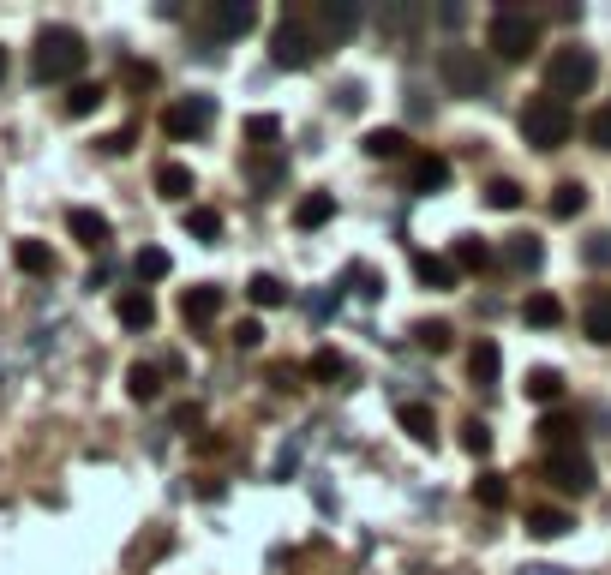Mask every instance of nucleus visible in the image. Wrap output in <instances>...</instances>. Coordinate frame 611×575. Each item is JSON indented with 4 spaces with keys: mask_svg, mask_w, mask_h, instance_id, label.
I'll use <instances>...</instances> for the list:
<instances>
[{
    "mask_svg": "<svg viewBox=\"0 0 611 575\" xmlns=\"http://www.w3.org/2000/svg\"><path fill=\"white\" fill-rule=\"evenodd\" d=\"M450 264H456V276H462V270H486V264H492V246H486L480 234H462L456 252H450Z\"/></svg>",
    "mask_w": 611,
    "mask_h": 575,
    "instance_id": "b1692460",
    "label": "nucleus"
},
{
    "mask_svg": "<svg viewBox=\"0 0 611 575\" xmlns=\"http://www.w3.org/2000/svg\"><path fill=\"white\" fill-rule=\"evenodd\" d=\"M438 78H444V90H450V96H486V90H492L486 54H480V48H462V42L438 54Z\"/></svg>",
    "mask_w": 611,
    "mask_h": 575,
    "instance_id": "423d86ee",
    "label": "nucleus"
},
{
    "mask_svg": "<svg viewBox=\"0 0 611 575\" xmlns=\"http://www.w3.org/2000/svg\"><path fill=\"white\" fill-rule=\"evenodd\" d=\"M582 330H588V342L611 348V288H594V294H588V306H582Z\"/></svg>",
    "mask_w": 611,
    "mask_h": 575,
    "instance_id": "ddd939ff",
    "label": "nucleus"
},
{
    "mask_svg": "<svg viewBox=\"0 0 611 575\" xmlns=\"http://www.w3.org/2000/svg\"><path fill=\"white\" fill-rule=\"evenodd\" d=\"M588 138H594L600 150H611V102L600 108V114H594V120H588Z\"/></svg>",
    "mask_w": 611,
    "mask_h": 575,
    "instance_id": "37998d69",
    "label": "nucleus"
},
{
    "mask_svg": "<svg viewBox=\"0 0 611 575\" xmlns=\"http://www.w3.org/2000/svg\"><path fill=\"white\" fill-rule=\"evenodd\" d=\"M126 390H132V402H156V396H162V372H156L150 360H138V366L126 372Z\"/></svg>",
    "mask_w": 611,
    "mask_h": 575,
    "instance_id": "c85d7f7f",
    "label": "nucleus"
},
{
    "mask_svg": "<svg viewBox=\"0 0 611 575\" xmlns=\"http://www.w3.org/2000/svg\"><path fill=\"white\" fill-rule=\"evenodd\" d=\"M498 372H504V348H498V342H474V348H468V378H474L480 390H492Z\"/></svg>",
    "mask_w": 611,
    "mask_h": 575,
    "instance_id": "4468645a",
    "label": "nucleus"
},
{
    "mask_svg": "<svg viewBox=\"0 0 611 575\" xmlns=\"http://www.w3.org/2000/svg\"><path fill=\"white\" fill-rule=\"evenodd\" d=\"M402 432H408L414 444L432 450V444H438V420H432V408H426V402H408V408H402Z\"/></svg>",
    "mask_w": 611,
    "mask_h": 575,
    "instance_id": "4be33fe9",
    "label": "nucleus"
},
{
    "mask_svg": "<svg viewBox=\"0 0 611 575\" xmlns=\"http://www.w3.org/2000/svg\"><path fill=\"white\" fill-rule=\"evenodd\" d=\"M132 138H138V132H132V126H120V132L108 138V156H126V150H132Z\"/></svg>",
    "mask_w": 611,
    "mask_h": 575,
    "instance_id": "de8ad7c7",
    "label": "nucleus"
},
{
    "mask_svg": "<svg viewBox=\"0 0 611 575\" xmlns=\"http://www.w3.org/2000/svg\"><path fill=\"white\" fill-rule=\"evenodd\" d=\"M276 180H282V162H252V186H264V192H270Z\"/></svg>",
    "mask_w": 611,
    "mask_h": 575,
    "instance_id": "c03bdc74",
    "label": "nucleus"
},
{
    "mask_svg": "<svg viewBox=\"0 0 611 575\" xmlns=\"http://www.w3.org/2000/svg\"><path fill=\"white\" fill-rule=\"evenodd\" d=\"M594 78H600V60H594L588 48H558V54L546 60V96H558V102L588 96Z\"/></svg>",
    "mask_w": 611,
    "mask_h": 575,
    "instance_id": "20e7f679",
    "label": "nucleus"
},
{
    "mask_svg": "<svg viewBox=\"0 0 611 575\" xmlns=\"http://www.w3.org/2000/svg\"><path fill=\"white\" fill-rule=\"evenodd\" d=\"M192 186H198V180H192L186 162H162V168H156V192H162V198L180 204V198H192Z\"/></svg>",
    "mask_w": 611,
    "mask_h": 575,
    "instance_id": "aec40b11",
    "label": "nucleus"
},
{
    "mask_svg": "<svg viewBox=\"0 0 611 575\" xmlns=\"http://www.w3.org/2000/svg\"><path fill=\"white\" fill-rule=\"evenodd\" d=\"M66 234H72L78 246H90V252H96V246H108V234H114V228H108V216H102V210H84V204H78V210H66Z\"/></svg>",
    "mask_w": 611,
    "mask_h": 575,
    "instance_id": "9b49d317",
    "label": "nucleus"
},
{
    "mask_svg": "<svg viewBox=\"0 0 611 575\" xmlns=\"http://www.w3.org/2000/svg\"><path fill=\"white\" fill-rule=\"evenodd\" d=\"M186 234L210 246V240H222V216H216L210 204H192V210H186Z\"/></svg>",
    "mask_w": 611,
    "mask_h": 575,
    "instance_id": "c756f323",
    "label": "nucleus"
},
{
    "mask_svg": "<svg viewBox=\"0 0 611 575\" xmlns=\"http://www.w3.org/2000/svg\"><path fill=\"white\" fill-rule=\"evenodd\" d=\"M522 575H564V570H552V564H534V570H522Z\"/></svg>",
    "mask_w": 611,
    "mask_h": 575,
    "instance_id": "09e8293b",
    "label": "nucleus"
},
{
    "mask_svg": "<svg viewBox=\"0 0 611 575\" xmlns=\"http://www.w3.org/2000/svg\"><path fill=\"white\" fill-rule=\"evenodd\" d=\"M576 522H570V510H528V534L534 540H564Z\"/></svg>",
    "mask_w": 611,
    "mask_h": 575,
    "instance_id": "a878e982",
    "label": "nucleus"
},
{
    "mask_svg": "<svg viewBox=\"0 0 611 575\" xmlns=\"http://www.w3.org/2000/svg\"><path fill=\"white\" fill-rule=\"evenodd\" d=\"M354 282H360V288H354L360 300H378V294H384V288H378V276H372L366 264H354Z\"/></svg>",
    "mask_w": 611,
    "mask_h": 575,
    "instance_id": "a18cd8bd",
    "label": "nucleus"
},
{
    "mask_svg": "<svg viewBox=\"0 0 611 575\" xmlns=\"http://www.w3.org/2000/svg\"><path fill=\"white\" fill-rule=\"evenodd\" d=\"M96 108H102V84H72L66 114H72V120H84V114H96Z\"/></svg>",
    "mask_w": 611,
    "mask_h": 575,
    "instance_id": "f704fd0d",
    "label": "nucleus"
},
{
    "mask_svg": "<svg viewBox=\"0 0 611 575\" xmlns=\"http://www.w3.org/2000/svg\"><path fill=\"white\" fill-rule=\"evenodd\" d=\"M132 270H138V282H162V276H168V270H174V258H168V252H162V246H144V252H138V264H132Z\"/></svg>",
    "mask_w": 611,
    "mask_h": 575,
    "instance_id": "473e14b6",
    "label": "nucleus"
},
{
    "mask_svg": "<svg viewBox=\"0 0 611 575\" xmlns=\"http://www.w3.org/2000/svg\"><path fill=\"white\" fill-rule=\"evenodd\" d=\"M252 24H258V6H252V0H216V6H204V30L222 36V42L246 36Z\"/></svg>",
    "mask_w": 611,
    "mask_h": 575,
    "instance_id": "9d476101",
    "label": "nucleus"
},
{
    "mask_svg": "<svg viewBox=\"0 0 611 575\" xmlns=\"http://www.w3.org/2000/svg\"><path fill=\"white\" fill-rule=\"evenodd\" d=\"M462 450H468V456H486V450H492L486 420H462Z\"/></svg>",
    "mask_w": 611,
    "mask_h": 575,
    "instance_id": "ea45409f",
    "label": "nucleus"
},
{
    "mask_svg": "<svg viewBox=\"0 0 611 575\" xmlns=\"http://www.w3.org/2000/svg\"><path fill=\"white\" fill-rule=\"evenodd\" d=\"M414 282L444 294V288H456V264L450 258H432V252H414Z\"/></svg>",
    "mask_w": 611,
    "mask_h": 575,
    "instance_id": "f3484780",
    "label": "nucleus"
},
{
    "mask_svg": "<svg viewBox=\"0 0 611 575\" xmlns=\"http://www.w3.org/2000/svg\"><path fill=\"white\" fill-rule=\"evenodd\" d=\"M216 312H222V288H216V282L186 288V300H180V318H186V324H210Z\"/></svg>",
    "mask_w": 611,
    "mask_h": 575,
    "instance_id": "2eb2a0df",
    "label": "nucleus"
},
{
    "mask_svg": "<svg viewBox=\"0 0 611 575\" xmlns=\"http://www.w3.org/2000/svg\"><path fill=\"white\" fill-rule=\"evenodd\" d=\"M444 186H450V156H438V150L414 156V192H444Z\"/></svg>",
    "mask_w": 611,
    "mask_h": 575,
    "instance_id": "dca6fc26",
    "label": "nucleus"
},
{
    "mask_svg": "<svg viewBox=\"0 0 611 575\" xmlns=\"http://www.w3.org/2000/svg\"><path fill=\"white\" fill-rule=\"evenodd\" d=\"M366 156H378V162L408 156V132H402V126H372V132H366Z\"/></svg>",
    "mask_w": 611,
    "mask_h": 575,
    "instance_id": "a211bd4d",
    "label": "nucleus"
},
{
    "mask_svg": "<svg viewBox=\"0 0 611 575\" xmlns=\"http://www.w3.org/2000/svg\"><path fill=\"white\" fill-rule=\"evenodd\" d=\"M486 48H492L498 60H528V54L540 48V18L522 12V6H498V12L486 18Z\"/></svg>",
    "mask_w": 611,
    "mask_h": 575,
    "instance_id": "f03ea898",
    "label": "nucleus"
},
{
    "mask_svg": "<svg viewBox=\"0 0 611 575\" xmlns=\"http://www.w3.org/2000/svg\"><path fill=\"white\" fill-rule=\"evenodd\" d=\"M276 138H282V120H276V114H252V120H246V144H252V150H264V144H276Z\"/></svg>",
    "mask_w": 611,
    "mask_h": 575,
    "instance_id": "c9c22d12",
    "label": "nucleus"
},
{
    "mask_svg": "<svg viewBox=\"0 0 611 575\" xmlns=\"http://www.w3.org/2000/svg\"><path fill=\"white\" fill-rule=\"evenodd\" d=\"M546 480H552L558 492H570V498H588V492H594V462H588L582 450H552V456H546Z\"/></svg>",
    "mask_w": 611,
    "mask_h": 575,
    "instance_id": "0eeeda50",
    "label": "nucleus"
},
{
    "mask_svg": "<svg viewBox=\"0 0 611 575\" xmlns=\"http://www.w3.org/2000/svg\"><path fill=\"white\" fill-rule=\"evenodd\" d=\"M12 264H18L24 276H48V270H54V252H48L42 240H18V246H12Z\"/></svg>",
    "mask_w": 611,
    "mask_h": 575,
    "instance_id": "5701e85b",
    "label": "nucleus"
},
{
    "mask_svg": "<svg viewBox=\"0 0 611 575\" xmlns=\"http://www.w3.org/2000/svg\"><path fill=\"white\" fill-rule=\"evenodd\" d=\"M450 336H456V330H450L444 318H438V324H432V318H426V324H414V342H420L426 354H444V348H450Z\"/></svg>",
    "mask_w": 611,
    "mask_h": 575,
    "instance_id": "4c0bfd02",
    "label": "nucleus"
},
{
    "mask_svg": "<svg viewBox=\"0 0 611 575\" xmlns=\"http://www.w3.org/2000/svg\"><path fill=\"white\" fill-rule=\"evenodd\" d=\"M210 120H216V102L210 96H186V102H168L162 108V132L168 138H198Z\"/></svg>",
    "mask_w": 611,
    "mask_h": 575,
    "instance_id": "1a4fd4ad",
    "label": "nucleus"
},
{
    "mask_svg": "<svg viewBox=\"0 0 611 575\" xmlns=\"http://www.w3.org/2000/svg\"><path fill=\"white\" fill-rule=\"evenodd\" d=\"M270 60L282 66V72H306L312 60H318V42H312V30H306V12H282L276 18V30H270Z\"/></svg>",
    "mask_w": 611,
    "mask_h": 575,
    "instance_id": "39448f33",
    "label": "nucleus"
},
{
    "mask_svg": "<svg viewBox=\"0 0 611 575\" xmlns=\"http://www.w3.org/2000/svg\"><path fill=\"white\" fill-rule=\"evenodd\" d=\"M582 210H588V186H582V180H564V186L552 192V216L570 222V216H582Z\"/></svg>",
    "mask_w": 611,
    "mask_h": 575,
    "instance_id": "bb28decb",
    "label": "nucleus"
},
{
    "mask_svg": "<svg viewBox=\"0 0 611 575\" xmlns=\"http://www.w3.org/2000/svg\"><path fill=\"white\" fill-rule=\"evenodd\" d=\"M258 342H264V324L258 318H240L234 324V348H258Z\"/></svg>",
    "mask_w": 611,
    "mask_h": 575,
    "instance_id": "79ce46f5",
    "label": "nucleus"
},
{
    "mask_svg": "<svg viewBox=\"0 0 611 575\" xmlns=\"http://www.w3.org/2000/svg\"><path fill=\"white\" fill-rule=\"evenodd\" d=\"M246 294H252V306H264V312H270V306H282V300H288V288H282V282H276V276H252V282H246Z\"/></svg>",
    "mask_w": 611,
    "mask_h": 575,
    "instance_id": "e433bc0d",
    "label": "nucleus"
},
{
    "mask_svg": "<svg viewBox=\"0 0 611 575\" xmlns=\"http://www.w3.org/2000/svg\"><path fill=\"white\" fill-rule=\"evenodd\" d=\"M588 264H611V234H594V240H588Z\"/></svg>",
    "mask_w": 611,
    "mask_h": 575,
    "instance_id": "49530a36",
    "label": "nucleus"
},
{
    "mask_svg": "<svg viewBox=\"0 0 611 575\" xmlns=\"http://www.w3.org/2000/svg\"><path fill=\"white\" fill-rule=\"evenodd\" d=\"M114 318H120L126 330H150V324H156V300H150V288H126V294L114 300Z\"/></svg>",
    "mask_w": 611,
    "mask_h": 575,
    "instance_id": "f8f14e48",
    "label": "nucleus"
},
{
    "mask_svg": "<svg viewBox=\"0 0 611 575\" xmlns=\"http://www.w3.org/2000/svg\"><path fill=\"white\" fill-rule=\"evenodd\" d=\"M504 264H510V270H522V276H528V270H540V264H546V246H540V240H534V234H516V240H510V246H504Z\"/></svg>",
    "mask_w": 611,
    "mask_h": 575,
    "instance_id": "412c9836",
    "label": "nucleus"
},
{
    "mask_svg": "<svg viewBox=\"0 0 611 575\" xmlns=\"http://www.w3.org/2000/svg\"><path fill=\"white\" fill-rule=\"evenodd\" d=\"M156 78H162V72H156V66H144V60H132V66H126V84H132V90H156Z\"/></svg>",
    "mask_w": 611,
    "mask_h": 575,
    "instance_id": "a19ab883",
    "label": "nucleus"
},
{
    "mask_svg": "<svg viewBox=\"0 0 611 575\" xmlns=\"http://www.w3.org/2000/svg\"><path fill=\"white\" fill-rule=\"evenodd\" d=\"M486 204H492V210H522V186H516V180H492V186H486Z\"/></svg>",
    "mask_w": 611,
    "mask_h": 575,
    "instance_id": "58836bf2",
    "label": "nucleus"
},
{
    "mask_svg": "<svg viewBox=\"0 0 611 575\" xmlns=\"http://www.w3.org/2000/svg\"><path fill=\"white\" fill-rule=\"evenodd\" d=\"M570 132H576V108H570V102L534 96V102L522 108V138H528L534 150H558V144H570Z\"/></svg>",
    "mask_w": 611,
    "mask_h": 575,
    "instance_id": "7ed1b4c3",
    "label": "nucleus"
},
{
    "mask_svg": "<svg viewBox=\"0 0 611 575\" xmlns=\"http://www.w3.org/2000/svg\"><path fill=\"white\" fill-rule=\"evenodd\" d=\"M474 498H480V504H486V510H504V504H510V480H504V474H492V468H486V474H480V480H474Z\"/></svg>",
    "mask_w": 611,
    "mask_h": 575,
    "instance_id": "2f4dec72",
    "label": "nucleus"
},
{
    "mask_svg": "<svg viewBox=\"0 0 611 575\" xmlns=\"http://www.w3.org/2000/svg\"><path fill=\"white\" fill-rule=\"evenodd\" d=\"M522 324H528V330H552V324H564L558 294H528V300H522Z\"/></svg>",
    "mask_w": 611,
    "mask_h": 575,
    "instance_id": "6ab92c4d",
    "label": "nucleus"
},
{
    "mask_svg": "<svg viewBox=\"0 0 611 575\" xmlns=\"http://www.w3.org/2000/svg\"><path fill=\"white\" fill-rule=\"evenodd\" d=\"M306 30H312V42H318V48H330V42H348V36L360 30V6H348V0H330V6H318V12H312V24H306Z\"/></svg>",
    "mask_w": 611,
    "mask_h": 575,
    "instance_id": "6e6552de",
    "label": "nucleus"
},
{
    "mask_svg": "<svg viewBox=\"0 0 611 575\" xmlns=\"http://www.w3.org/2000/svg\"><path fill=\"white\" fill-rule=\"evenodd\" d=\"M528 396H534V402H564V372L534 366V372H528Z\"/></svg>",
    "mask_w": 611,
    "mask_h": 575,
    "instance_id": "7c9ffc66",
    "label": "nucleus"
},
{
    "mask_svg": "<svg viewBox=\"0 0 611 575\" xmlns=\"http://www.w3.org/2000/svg\"><path fill=\"white\" fill-rule=\"evenodd\" d=\"M84 60H90V48H84V36H78L72 24H48V30H36V48H30V72H36V84H78Z\"/></svg>",
    "mask_w": 611,
    "mask_h": 575,
    "instance_id": "f257e3e1",
    "label": "nucleus"
},
{
    "mask_svg": "<svg viewBox=\"0 0 611 575\" xmlns=\"http://www.w3.org/2000/svg\"><path fill=\"white\" fill-rule=\"evenodd\" d=\"M306 372H312V378H318V384H348V378H354V366H348V360H342V354H336V348H318V354H312V366H306Z\"/></svg>",
    "mask_w": 611,
    "mask_h": 575,
    "instance_id": "393cba45",
    "label": "nucleus"
},
{
    "mask_svg": "<svg viewBox=\"0 0 611 575\" xmlns=\"http://www.w3.org/2000/svg\"><path fill=\"white\" fill-rule=\"evenodd\" d=\"M330 216H336V198H330V192H306V198H300V210H294V222H300V228H324Z\"/></svg>",
    "mask_w": 611,
    "mask_h": 575,
    "instance_id": "cd10ccee",
    "label": "nucleus"
},
{
    "mask_svg": "<svg viewBox=\"0 0 611 575\" xmlns=\"http://www.w3.org/2000/svg\"><path fill=\"white\" fill-rule=\"evenodd\" d=\"M0 84H6V48H0Z\"/></svg>",
    "mask_w": 611,
    "mask_h": 575,
    "instance_id": "8fccbe9b",
    "label": "nucleus"
},
{
    "mask_svg": "<svg viewBox=\"0 0 611 575\" xmlns=\"http://www.w3.org/2000/svg\"><path fill=\"white\" fill-rule=\"evenodd\" d=\"M540 438H546V450H582V444H576V420H564V414H552V420L540 426Z\"/></svg>",
    "mask_w": 611,
    "mask_h": 575,
    "instance_id": "72a5a7b5",
    "label": "nucleus"
}]
</instances>
